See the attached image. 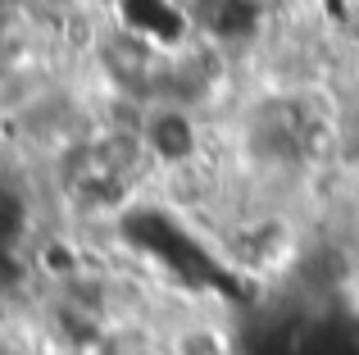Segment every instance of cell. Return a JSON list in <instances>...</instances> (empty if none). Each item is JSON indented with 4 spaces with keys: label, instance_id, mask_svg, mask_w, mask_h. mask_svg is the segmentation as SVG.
Returning <instances> with one entry per match:
<instances>
[{
    "label": "cell",
    "instance_id": "1",
    "mask_svg": "<svg viewBox=\"0 0 359 355\" xmlns=\"http://www.w3.org/2000/svg\"><path fill=\"white\" fill-rule=\"evenodd\" d=\"M141 142H146V155H155V160H164V164H177V160L191 155L196 133H191L182 109H155V114H146V123H141Z\"/></svg>",
    "mask_w": 359,
    "mask_h": 355
},
{
    "label": "cell",
    "instance_id": "2",
    "mask_svg": "<svg viewBox=\"0 0 359 355\" xmlns=\"http://www.w3.org/2000/svg\"><path fill=\"white\" fill-rule=\"evenodd\" d=\"M109 355H150L146 347H123V342H118V347H109Z\"/></svg>",
    "mask_w": 359,
    "mask_h": 355
},
{
    "label": "cell",
    "instance_id": "3",
    "mask_svg": "<svg viewBox=\"0 0 359 355\" xmlns=\"http://www.w3.org/2000/svg\"><path fill=\"white\" fill-rule=\"evenodd\" d=\"M9 9H14V0H0V18H5V14H9Z\"/></svg>",
    "mask_w": 359,
    "mask_h": 355
}]
</instances>
